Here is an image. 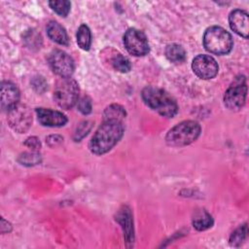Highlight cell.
Instances as JSON below:
<instances>
[{"label":"cell","mask_w":249,"mask_h":249,"mask_svg":"<svg viewBox=\"0 0 249 249\" xmlns=\"http://www.w3.org/2000/svg\"><path fill=\"white\" fill-rule=\"evenodd\" d=\"M124 125L118 121H103L91 137L89 148L95 155H103L109 152L123 137Z\"/></svg>","instance_id":"cell-1"},{"label":"cell","mask_w":249,"mask_h":249,"mask_svg":"<svg viewBox=\"0 0 249 249\" xmlns=\"http://www.w3.org/2000/svg\"><path fill=\"white\" fill-rule=\"evenodd\" d=\"M141 96L148 107L165 118H172L177 114L178 105L175 99L162 89L146 87L142 90Z\"/></svg>","instance_id":"cell-2"},{"label":"cell","mask_w":249,"mask_h":249,"mask_svg":"<svg viewBox=\"0 0 249 249\" xmlns=\"http://www.w3.org/2000/svg\"><path fill=\"white\" fill-rule=\"evenodd\" d=\"M200 125L195 121H184L168 130L165 142L171 147L187 146L197 139L200 134Z\"/></svg>","instance_id":"cell-3"},{"label":"cell","mask_w":249,"mask_h":249,"mask_svg":"<svg viewBox=\"0 0 249 249\" xmlns=\"http://www.w3.org/2000/svg\"><path fill=\"white\" fill-rule=\"evenodd\" d=\"M203 46L209 53L222 55L231 51L233 41L231 35L223 27L211 26L204 32Z\"/></svg>","instance_id":"cell-4"},{"label":"cell","mask_w":249,"mask_h":249,"mask_svg":"<svg viewBox=\"0 0 249 249\" xmlns=\"http://www.w3.org/2000/svg\"><path fill=\"white\" fill-rule=\"evenodd\" d=\"M79 97V86L72 78H60L54 87L53 98L56 104L65 110L72 108Z\"/></svg>","instance_id":"cell-5"},{"label":"cell","mask_w":249,"mask_h":249,"mask_svg":"<svg viewBox=\"0 0 249 249\" xmlns=\"http://www.w3.org/2000/svg\"><path fill=\"white\" fill-rule=\"evenodd\" d=\"M247 86L244 76H239L231 84L224 95V103L231 111L240 110L246 99Z\"/></svg>","instance_id":"cell-6"},{"label":"cell","mask_w":249,"mask_h":249,"mask_svg":"<svg viewBox=\"0 0 249 249\" xmlns=\"http://www.w3.org/2000/svg\"><path fill=\"white\" fill-rule=\"evenodd\" d=\"M126 51L134 56H143L149 53V43L146 35L136 28H128L124 35Z\"/></svg>","instance_id":"cell-7"},{"label":"cell","mask_w":249,"mask_h":249,"mask_svg":"<svg viewBox=\"0 0 249 249\" xmlns=\"http://www.w3.org/2000/svg\"><path fill=\"white\" fill-rule=\"evenodd\" d=\"M53 72L60 78H70L74 72L75 64L72 57L61 50L53 51L48 58Z\"/></svg>","instance_id":"cell-8"},{"label":"cell","mask_w":249,"mask_h":249,"mask_svg":"<svg viewBox=\"0 0 249 249\" xmlns=\"http://www.w3.org/2000/svg\"><path fill=\"white\" fill-rule=\"evenodd\" d=\"M9 125L17 132L23 133L29 129L32 124V114L29 108L23 104H18L8 112Z\"/></svg>","instance_id":"cell-9"},{"label":"cell","mask_w":249,"mask_h":249,"mask_svg":"<svg viewBox=\"0 0 249 249\" xmlns=\"http://www.w3.org/2000/svg\"><path fill=\"white\" fill-rule=\"evenodd\" d=\"M194 73L200 79L208 80L214 78L219 71L217 61L208 54L196 55L192 63Z\"/></svg>","instance_id":"cell-10"},{"label":"cell","mask_w":249,"mask_h":249,"mask_svg":"<svg viewBox=\"0 0 249 249\" xmlns=\"http://www.w3.org/2000/svg\"><path fill=\"white\" fill-rule=\"evenodd\" d=\"M36 115L38 122L44 126L59 127L67 123V118L61 112L48 108H37Z\"/></svg>","instance_id":"cell-11"},{"label":"cell","mask_w":249,"mask_h":249,"mask_svg":"<svg viewBox=\"0 0 249 249\" xmlns=\"http://www.w3.org/2000/svg\"><path fill=\"white\" fill-rule=\"evenodd\" d=\"M116 221L122 226L124 236L127 247H130L134 241V230L131 211L128 206L124 205L116 215Z\"/></svg>","instance_id":"cell-12"},{"label":"cell","mask_w":249,"mask_h":249,"mask_svg":"<svg viewBox=\"0 0 249 249\" xmlns=\"http://www.w3.org/2000/svg\"><path fill=\"white\" fill-rule=\"evenodd\" d=\"M229 22L231 28L244 39L248 38L249 32V17L243 10H233L229 16Z\"/></svg>","instance_id":"cell-13"},{"label":"cell","mask_w":249,"mask_h":249,"mask_svg":"<svg viewBox=\"0 0 249 249\" xmlns=\"http://www.w3.org/2000/svg\"><path fill=\"white\" fill-rule=\"evenodd\" d=\"M18 89L11 82H2L1 84V108L9 112L18 104Z\"/></svg>","instance_id":"cell-14"},{"label":"cell","mask_w":249,"mask_h":249,"mask_svg":"<svg viewBox=\"0 0 249 249\" xmlns=\"http://www.w3.org/2000/svg\"><path fill=\"white\" fill-rule=\"evenodd\" d=\"M47 34L49 38L62 46H68L69 39L65 29L56 21H50L47 25Z\"/></svg>","instance_id":"cell-15"},{"label":"cell","mask_w":249,"mask_h":249,"mask_svg":"<svg viewBox=\"0 0 249 249\" xmlns=\"http://www.w3.org/2000/svg\"><path fill=\"white\" fill-rule=\"evenodd\" d=\"M193 226L197 231H205L213 226V218L205 209L196 210L192 218Z\"/></svg>","instance_id":"cell-16"},{"label":"cell","mask_w":249,"mask_h":249,"mask_svg":"<svg viewBox=\"0 0 249 249\" xmlns=\"http://www.w3.org/2000/svg\"><path fill=\"white\" fill-rule=\"evenodd\" d=\"M165 56L173 63H182L186 59V52L179 44H170L165 48Z\"/></svg>","instance_id":"cell-17"},{"label":"cell","mask_w":249,"mask_h":249,"mask_svg":"<svg viewBox=\"0 0 249 249\" xmlns=\"http://www.w3.org/2000/svg\"><path fill=\"white\" fill-rule=\"evenodd\" d=\"M125 110L119 104L109 105L103 113V121H118L122 122L125 118Z\"/></svg>","instance_id":"cell-18"},{"label":"cell","mask_w":249,"mask_h":249,"mask_svg":"<svg viewBox=\"0 0 249 249\" xmlns=\"http://www.w3.org/2000/svg\"><path fill=\"white\" fill-rule=\"evenodd\" d=\"M76 38H77V44L82 50L84 51L89 50L91 45V34L88 25L82 24L79 27Z\"/></svg>","instance_id":"cell-19"},{"label":"cell","mask_w":249,"mask_h":249,"mask_svg":"<svg viewBox=\"0 0 249 249\" xmlns=\"http://www.w3.org/2000/svg\"><path fill=\"white\" fill-rule=\"evenodd\" d=\"M110 63L113 68L121 73H127L131 69V63L128 58L124 56L120 53H116L110 59Z\"/></svg>","instance_id":"cell-20"},{"label":"cell","mask_w":249,"mask_h":249,"mask_svg":"<svg viewBox=\"0 0 249 249\" xmlns=\"http://www.w3.org/2000/svg\"><path fill=\"white\" fill-rule=\"evenodd\" d=\"M18 161L25 166H34L42 161V157L38 151L24 152L18 156Z\"/></svg>","instance_id":"cell-21"},{"label":"cell","mask_w":249,"mask_h":249,"mask_svg":"<svg viewBox=\"0 0 249 249\" xmlns=\"http://www.w3.org/2000/svg\"><path fill=\"white\" fill-rule=\"evenodd\" d=\"M247 237V225L244 224L237 228L230 237V244L231 246H240Z\"/></svg>","instance_id":"cell-22"},{"label":"cell","mask_w":249,"mask_h":249,"mask_svg":"<svg viewBox=\"0 0 249 249\" xmlns=\"http://www.w3.org/2000/svg\"><path fill=\"white\" fill-rule=\"evenodd\" d=\"M49 5L52 8V10L54 11L60 17H66L69 14L70 8H71V3L65 0L50 1Z\"/></svg>","instance_id":"cell-23"},{"label":"cell","mask_w":249,"mask_h":249,"mask_svg":"<svg viewBox=\"0 0 249 249\" xmlns=\"http://www.w3.org/2000/svg\"><path fill=\"white\" fill-rule=\"evenodd\" d=\"M23 40L25 45L29 48V49H40L41 47V43H42V39L41 36L35 31V30H27L23 36Z\"/></svg>","instance_id":"cell-24"},{"label":"cell","mask_w":249,"mask_h":249,"mask_svg":"<svg viewBox=\"0 0 249 249\" xmlns=\"http://www.w3.org/2000/svg\"><path fill=\"white\" fill-rule=\"evenodd\" d=\"M91 123L89 121H84L82 122L76 128L75 133H74V140L75 141H81L91 129Z\"/></svg>","instance_id":"cell-25"},{"label":"cell","mask_w":249,"mask_h":249,"mask_svg":"<svg viewBox=\"0 0 249 249\" xmlns=\"http://www.w3.org/2000/svg\"><path fill=\"white\" fill-rule=\"evenodd\" d=\"M77 106H78V110L84 115H89L92 109L91 100L89 96H84L81 99H79L77 102Z\"/></svg>","instance_id":"cell-26"},{"label":"cell","mask_w":249,"mask_h":249,"mask_svg":"<svg viewBox=\"0 0 249 249\" xmlns=\"http://www.w3.org/2000/svg\"><path fill=\"white\" fill-rule=\"evenodd\" d=\"M31 86L34 89V90L39 93H42L47 89V82L41 76L34 77L31 81Z\"/></svg>","instance_id":"cell-27"},{"label":"cell","mask_w":249,"mask_h":249,"mask_svg":"<svg viewBox=\"0 0 249 249\" xmlns=\"http://www.w3.org/2000/svg\"><path fill=\"white\" fill-rule=\"evenodd\" d=\"M24 145L31 149V151H39L41 149V142L36 136H31L24 141Z\"/></svg>","instance_id":"cell-28"},{"label":"cell","mask_w":249,"mask_h":249,"mask_svg":"<svg viewBox=\"0 0 249 249\" xmlns=\"http://www.w3.org/2000/svg\"><path fill=\"white\" fill-rule=\"evenodd\" d=\"M63 141V138L59 135H50L47 139H46V142L48 143L49 146L51 147H53V146H56L58 144H60L61 142Z\"/></svg>","instance_id":"cell-29"}]
</instances>
